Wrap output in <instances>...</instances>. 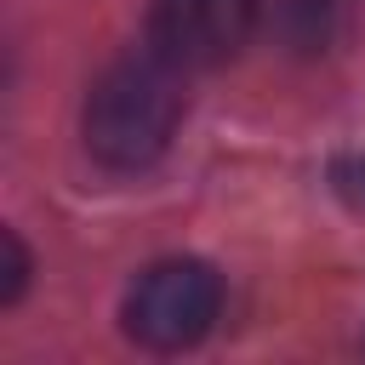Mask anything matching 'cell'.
Here are the masks:
<instances>
[{
	"label": "cell",
	"mask_w": 365,
	"mask_h": 365,
	"mask_svg": "<svg viewBox=\"0 0 365 365\" xmlns=\"http://www.w3.org/2000/svg\"><path fill=\"white\" fill-rule=\"evenodd\" d=\"M177 125H182V68L165 63L160 51H148V46L108 63L91 80L86 114H80L86 154L108 171L154 165L171 148Z\"/></svg>",
	"instance_id": "6da1fadb"
},
{
	"label": "cell",
	"mask_w": 365,
	"mask_h": 365,
	"mask_svg": "<svg viewBox=\"0 0 365 365\" xmlns=\"http://www.w3.org/2000/svg\"><path fill=\"white\" fill-rule=\"evenodd\" d=\"M222 314V274L200 257H165V262H148L125 302H120V325L131 342L154 348V354H177V348H194Z\"/></svg>",
	"instance_id": "7a4b0ae2"
},
{
	"label": "cell",
	"mask_w": 365,
	"mask_h": 365,
	"mask_svg": "<svg viewBox=\"0 0 365 365\" xmlns=\"http://www.w3.org/2000/svg\"><path fill=\"white\" fill-rule=\"evenodd\" d=\"M257 11H262L257 0H148L143 34L148 51H160L188 74L240 57L245 40L257 34Z\"/></svg>",
	"instance_id": "3957f363"
},
{
	"label": "cell",
	"mask_w": 365,
	"mask_h": 365,
	"mask_svg": "<svg viewBox=\"0 0 365 365\" xmlns=\"http://www.w3.org/2000/svg\"><path fill=\"white\" fill-rule=\"evenodd\" d=\"M23 285H29V251H23L17 234H6V285H0V302L11 308L23 297Z\"/></svg>",
	"instance_id": "277c9868"
},
{
	"label": "cell",
	"mask_w": 365,
	"mask_h": 365,
	"mask_svg": "<svg viewBox=\"0 0 365 365\" xmlns=\"http://www.w3.org/2000/svg\"><path fill=\"white\" fill-rule=\"evenodd\" d=\"M331 182H336V194H342V200L365 205V154H342V160L331 165Z\"/></svg>",
	"instance_id": "5b68a950"
}]
</instances>
